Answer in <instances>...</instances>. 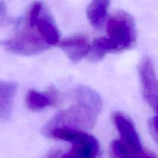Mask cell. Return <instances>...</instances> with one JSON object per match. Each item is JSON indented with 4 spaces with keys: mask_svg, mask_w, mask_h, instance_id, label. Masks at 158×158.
<instances>
[{
    "mask_svg": "<svg viewBox=\"0 0 158 158\" xmlns=\"http://www.w3.org/2000/svg\"><path fill=\"white\" fill-rule=\"evenodd\" d=\"M72 96L75 104L52 117L43 129L45 134L60 127L83 130L89 129L95 125L102 107L98 93L89 87L79 85L73 89Z\"/></svg>",
    "mask_w": 158,
    "mask_h": 158,
    "instance_id": "cell-1",
    "label": "cell"
},
{
    "mask_svg": "<svg viewBox=\"0 0 158 158\" xmlns=\"http://www.w3.org/2000/svg\"><path fill=\"white\" fill-rule=\"evenodd\" d=\"M46 136L72 143L69 151L66 153L61 152L60 158H97L99 154L100 145L97 139L82 130L60 127L52 129Z\"/></svg>",
    "mask_w": 158,
    "mask_h": 158,
    "instance_id": "cell-2",
    "label": "cell"
},
{
    "mask_svg": "<svg viewBox=\"0 0 158 158\" xmlns=\"http://www.w3.org/2000/svg\"><path fill=\"white\" fill-rule=\"evenodd\" d=\"M110 41L116 51L132 47L136 42L137 31L133 17L124 11H119L110 16L106 23Z\"/></svg>",
    "mask_w": 158,
    "mask_h": 158,
    "instance_id": "cell-3",
    "label": "cell"
},
{
    "mask_svg": "<svg viewBox=\"0 0 158 158\" xmlns=\"http://www.w3.org/2000/svg\"><path fill=\"white\" fill-rule=\"evenodd\" d=\"M8 51L19 55H34L46 50L50 46L44 41L34 26L25 23L17 35L2 43Z\"/></svg>",
    "mask_w": 158,
    "mask_h": 158,
    "instance_id": "cell-4",
    "label": "cell"
},
{
    "mask_svg": "<svg viewBox=\"0 0 158 158\" xmlns=\"http://www.w3.org/2000/svg\"><path fill=\"white\" fill-rule=\"evenodd\" d=\"M25 23L35 26L49 46L57 44L60 41V33L52 17L40 2H35L31 6Z\"/></svg>",
    "mask_w": 158,
    "mask_h": 158,
    "instance_id": "cell-5",
    "label": "cell"
},
{
    "mask_svg": "<svg viewBox=\"0 0 158 158\" xmlns=\"http://www.w3.org/2000/svg\"><path fill=\"white\" fill-rule=\"evenodd\" d=\"M139 74L143 96L148 103L157 111L158 105L157 77L152 61L148 57H144L140 61L139 64Z\"/></svg>",
    "mask_w": 158,
    "mask_h": 158,
    "instance_id": "cell-6",
    "label": "cell"
},
{
    "mask_svg": "<svg viewBox=\"0 0 158 158\" xmlns=\"http://www.w3.org/2000/svg\"><path fill=\"white\" fill-rule=\"evenodd\" d=\"M113 118L120 133V138L119 140L121 143L133 151H143L144 149L142 147L139 135L133 122L126 116L120 112L114 113Z\"/></svg>",
    "mask_w": 158,
    "mask_h": 158,
    "instance_id": "cell-7",
    "label": "cell"
},
{
    "mask_svg": "<svg viewBox=\"0 0 158 158\" xmlns=\"http://www.w3.org/2000/svg\"><path fill=\"white\" fill-rule=\"evenodd\" d=\"M59 46L64 50L72 62L77 63L89 53L90 44L86 37L75 35L59 41Z\"/></svg>",
    "mask_w": 158,
    "mask_h": 158,
    "instance_id": "cell-8",
    "label": "cell"
},
{
    "mask_svg": "<svg viewBox=\"0 0 158 158\" xmlns=\"http://www.w3.org/2000/svg\"><path fill=\"white\" fill-rule=\"evenodd\" d=\"M16 91L15 82L0 81V120H6L10 116Z\"/></svg>",
    "mask_w": 158,
    "mask_h": 158,
    "instance_id": "cell-9",
    "label": "cell"
},
{
    "mask_svg": "<svg viewBox=\"0 0 158 158\" xmlns=\"http://www.w3.org/2000/svg\"><path fill=\"white\" fill-rule=\"evenodd\" d=\"M56 91L53 88H50L46 94L35 90H29L26 98V103L31 110H41L49 105H53L58 99Z\"/></svg>",
    "mask_w": 158,
    "mask_h": 158,
    "instance_id": "cell-10",
    "label": "cell"
},
{
    "mask_svg": "<svg viewBox=\"0 0 158 158\" xmlns=\"http://www.w3.org/2000/svg\"><path fill=\"white\" fill-rule=\"evenodd\" d=\"M110 0H92L86 9L89 21L95 28L101 27L106 19Z\"/></svg>",
    "mask_w": 158,
    "mask_h": 158,
    "instance_id": "cell-11",
    "label": "cell"
},
{
    "mask_svg": "<svg viewBox=\"0 0 158 158\" xmlns=\"http://www.w3.org/2000/svg\"><path fill=\"white\" fill-rule=\"evenodd\" d=\"M116 52L114 44L107 37H100L93 42L89 47L88 57L93 61L100 60L108 53Z\"/></svg>",
    "mask_w": 158,
    "mask_h": 158,
    "instance_id": "cell-12",
    "label": "cell"
},
{
    "mask_svg": "<svg viewBox=\"0 0 158 158\" xmlns=\"http://www.w3.org/2000/svg\"><path fill=\"white\" fill-rule=\"evenodd\" d=\"M9 21L7 15V8L4 1H0V24L4 25Z\"/></svg>",
    "mask_w": 158,
    "mask_h": 158,
    "instance_id": "cell-13",
    "label": "cell"
},
{
    "mask_svg": "<svg viewBox=\"0 0 158 158\" xmlns=\"http://www.w3.org/2000/svg\"><path fill=\"white\" fill-rule=\"evenodd\" d=\"M149 128L151 130V133L152 134V136H154V139L157 140V117L152 118L150 121L149 123Z\"/></svg>",
    "mask_w": 158,
    "mask_h": 158,
    "instance_id": "cell-14",
    "label": "cell"
},
{
    "mask_svg": "<svg viewBox=\"0 0 158 158\" xmlns=\"http://www.w3.org/2000/svg\"><path fill=\"white\" fill-rule=\"evenodd\" d=\"M61 151L60 150H54L46 158H60Z\"/></svg>",
    "mask_w": 158,
    "mask_h": 158,
    "instance_id": "cell-15",
    "label": "cell"
}]
</instances>
